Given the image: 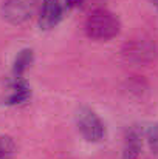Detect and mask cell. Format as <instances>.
Returning <instances> with one entry per match:
<instances>
[{
  "instance_id": "obj_3",
  "label": "cell",
  "mask_w": 158,
  "mask_h": 159,
  "mask_svg": "<svg viewBox=\"0 0 158 159\" xmlns=\"http://www.w3.org/2000/svg\"><path fill=\"white\" fill-rule=\"evenodd\" d=\"M37 0H5L2 5V17L11 25H23L31 20L37 11Z\"/></svg>"
},
{
  "instance_id": "obj_11",
  "label": "cell",
  "mask_w": 158,
  "mask_h": 159,
  "mask_svg": "<svg viewBox=\"0 0 158 159\" xmlns=\"http://www.w3.org/2000/svg\"><path fill=\"white\" fill-rule=\"evenodd\" d=\"M85 0H64V6L67 9H74V8H79Z\"/></svg>"
},
{
  "instance_id": "obj_6",
  "label": "cell",
  "mask_w": 158,
  "mask_h": 159,
  "mask_svg": "<svg viewBox=\"0 0 158 159\" xmlns=\"http://www.w3.org/2000/svg\"><path fill=\"white\" fill-rule=\"evenodd\" d=\"M143 148V130L138 125H132L127 128L124 136V148L122 158L124 159H140Z\"/></svg>"
},
{
  "instance_id": "obj_2",
  "label": "cell",
  "mask_w": 158,
  "mask_h": 159,
  "mask_svg": "<svg viewBox=\"0 0 158 159\" xmlns=\"http://www.w3.org/2000/svg\"><path fill=\"white\" fill-rule=\"evenodd\" d=\"M79 133L87 142H101L105 136V127L101 117L89 107H79L74 114Z\"/></svg>"
},
{
  "instance_id": "obj_10",
  "label": "cell",
  "mask_w": 158,
  "mask_h": 159,
  "mask_svg": "<svg viewBox=\"0 0 158 159\" xmlns=\"http://www.w3.org/2000/svg\"><path fill=\"white\" fill-rule=\"evenodd\" d=\"M146 139H147V144L151 147V150L158 155V122L154 124H149L147 128H146Z\"/></svg>"
},
{
  "instance_id": "obj_5",
  "label": "cell",
  "mask_w": 158,
  "mask_h": 159,
  "mask_svg": "<svg viewBox=\"0 0 158 159\" xmlns=\"http://www.w3.org/2000/svg\"><path fill=\"white\" fill-rule=\"evenodd\" d=\"M122 56L132 62H147L155 56V45L146 40H133L124 47Z\"/></svg>"
},
{
  "instance_id": "obj_8",
  "label": "cell",
  "mask_w": 158,
  "mask_h": 159,
  "mask_svg": "<svg viewBox=\"0 0 158 159\" xmlns=\"http://www.w3.org/2000/svg\"><path fill=\"white\" fill-rule=\"evenodd\" d=\"M34 60V51L31 48H23L20 50L12 63V76L14 77H23V73L31 66Z\"/></svg>"
},
{
  "instance_id": "obj_1",
  "label": "cell",
  "mask_w": 158,
  "mask_h": 159,
  "mask_svg": "<svg viewBox=\"0 0 158 159\" xmlns=\"http://www.w3.org/2000/svg\"><path fill=\"white\" fill-rule=\"evenodd\" d=\"M84 30L90 39L105 42L119 34L121 22L112 11H108L105 8H96L87 17Z\"/></svg>"
},
{
  "instance_id": "obj_9",
  "label": "cell",
  "mask_w": 158,
  "mask_h": 159,
  "mask_svg": "<svg viewBox=\"0 0 158 159\" xmlns=\"http://www.w3.org/2000/svg\"><path fill=\"white\" fill-rule=\"evenodd\" d=\"M17 153V145L14 139L8 134H0V159H14Z\"/></svg>"
},
{
  "instance_id": "obj_7",
  "label": "cell",
  "mask_w": 158,
  "mask_h": 159,
  "mask_svg": "<svg viewBox=\"0 0 158 159\" xmlns=\"http://www.w3.org/2000/svg\"><path fill=\"white\" fill-rule=\"evenodd\" d=\"M9 90L11 91L5 101L6 105H19V104L26 102L31 98V87L23 77H14Z\"/></svg>"
},
{
  "instance_id": "obj_4",
  "label": "cell",
  "mask_w": 158,
  "mask_h": 159,
  "mask_svg": "<svg viewBox=\"0 0 158 159\" xmlns=\"http://www.w3.org/2000/svg\"><path fill=\"white\" fill-rule=\"evenodd\" d=\"M64 17V6L60 0H44L39 11V28L44 31H50L60 23Z\"/></svg>"
}]
</instances>
